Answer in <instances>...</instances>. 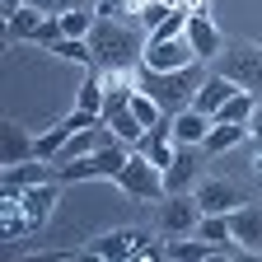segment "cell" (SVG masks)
Listing matches in <instances>:
<instances>
[{"mask_svg": "<svg viewBox=\"0 0 262 262\" xmlns=\"http://www.w3.org/2000/svg\"><path fill=\"white\" fill-rule=\"evenodd\" d=\"M145 42H150V33L131 19H98L89 33L94 66H103V71H136L145 56Z\"/></svg>", "mask_w": 262, "mask_h": 262, "instance_id": "6da1fadb", "label": "cell"}, {"mask_svg": "<svg viewBox=\"0 0 262 262\" xmlns=\"http://www.w3.org/2000/svg\"><path fill=\"white\" fill-rule=\"evenodd\" d=\"M206 75H211V71H206V61L178 66V71H145V66H136V89H145L155 103L173 117V113L192 108V98H196V89H202Z\"/></svg>", "mask_w": 262, "mask_h": 262, "instance_id": "7a4b0ae2", "label": "cell"}, {"mask_svg": "<svg viewBox=\"0 0 262 262\" xmlns=\"http://www.w3.org/2000/svg\"><path fill=\"white\" fill-rule=\"evenodd\" d=\"M126 159H131V145L108 141V145H98L94 155H80L71 164H56V183H117L122 169H126Z\"/></svg>", "mask_w": 262, "mask_h": 262, "instance_id": "3957f363", "label": "cell"}, {"mask_svg": "<svg viewBox=\"0 0 262 262\" xmlns=\"http://www.w3.org/2000/svg\"><path fill=\"white\" fill-rule=\"evenodd\" d=\"M84 257H98V262H131V257H136V262H159L164 248L150 244L145 229H108V234L89 239Z\"/></svg>", "mask_w": 262, "mask_h": 262, "instance_id": "277c9868", "label": "cell"}, {"mask_svg": "<svg viewBox=\"0 0 262 262\" xmlns=\"http://www.w3.org/2000/svg\"><path fill=\"white\" fill-rule=\"evenodd\" d=\"M117 187L131 196V202H155V206L169 196V187H164V169H159L150 155H141V150H131V159H126Z\"/></svg>", "mask_w": 262, "mask_h": 262, "instance_id": "5b68a950", "label": "cell"}, {"mask_svg": "<svg viewBox=\"0 0 262 262\" xmlns=\"http://www.w3.org/2000/svg\"><path fill=\"white\" fill-rule=\"evenodd\" d=\"M215 71L229 75L239 89L248 94H262V42H229L220 56H215Z\"/></svg>", "mask_w": 262, "mask_h": 262, "instance_id": "8992f818", "label": "cell"}, {"mask_svg": "<svg viewBox=\"0 0 262 262\" xmlns=\"http://www.w3.org/2000/svg\"><path fill=\"white\" fill-rule=\"evenodd\" d=\"M5 38L10 42H42V47H52V42L66 38V33H61V14H42V10L24 5L19 14L5 19Z\"/></svg>", "mask_w": 262, "mask_h": 262, "instance_id": "52a82bcc", "label": "cell"}, {"mask_svg": "<svg viewBox=\"0 0 262 262\" xmlns=\"http://www.w3.org/2000/svg\"><path fill=\"white\" fill-rule=\"evenodd\" d=\"M196 220H202V206H196V196H192V192H169V196L159 202V229H164L169 239L192 234Z\"/></svg>", "mask_w": 262, "mask_h": 262, "instance_id": "ba28073f", "label": "cell"}, {"mask_svg": "<svg viewBox=\"0 0 262 262\" xmlns=\"http://www.w3.org/2000/svg\"><path fill=\"white\" fill-rule=\"evenodd\" d=\"M192 61H196V52L187 42V33L183 38H150L145 56H141L145 71H178V66H192Z\"/></svg>", "mask_w": 262, "mask_h": 262, "instance_id": "9c48e42d", "label": "cell"}, {"mask_svg": "<svg viewBox=\"0 0 262 262\" xmlns=\"http://www.w3.org/2000/svg\"><path fill=\"white\" fill-rule=\"evenodd\" d=\"M187 42H192V52H196V61H215L220 52H225V38H220V28H215V19L206 14V5H196V10H187Z\"/></svg>", "mask_w": 262, "mask_h": 262, "instance_id": "30bf717a", "label": "cell"}, {"mask_svg": "<svg viewBox=\"0 0 262 262\" xmlns=\"http://www.w3.org/2000/svg\"><path fill=\"white\" fill-rule=\"evenodd\" d=\"M229 239H234L248 257H257L262 253V206L239 202L234 211H229Z\"/></svg>", "mask_w": 262, "mask_h": 262, "instance_id": "8fae6325", "label": "cell"}, {"mask_svg": "<svg viewBox=\"0 0 262 262\" xmlns=\"http://www.w3.org/2000/svg\"><path fill=\"white\" fill-rule=\"evenodd\" d=\"M192 196H196V206H202V215H229V211L244 202V192L229 183V178H206V183H196Z\"/></svg>", "mask_w": 262, "mask_h": 262, "instance_id": "7c38bea8", "label": "cell"}, {"mask_svg": "<svg viewBox=\"0 0 262 262\" xmlns=\"http://www.w3.org/2000/svg\"><path fill=\"white\" fill-rule=\"evenodd\" d=\"M33 155H38V136H33L28 126H19V122L0 126V164H5V169H14V164H24Z\"/></svg>", "mask_w": 262, "mask_h": 262, "instance_id": "4fadbf2b", "label": "cell"}, {"mask_svg": "<svg viewBox=\"0 0 262 262\" xmlns=\"http://www.w3.org/2000/svg\"><path fill=\"white\" fill-rule=\"evenodd\" d=\"M56 178V164L52 159H24V164H14V169H5V178H0V187L5 192H24V187H38V183H52Z\"/></svg>", "mask_w": 262, "mask_h": 262, "instance_id": "5bb4252c", "label": "cell"}, {"mask_svg": "<svg viewBox=\"0 0 262 262\" xmlns=\"http://www.w3.org/2000/svg\"><path fill=\"white\" fill-rule=\"evenodd\" d=\"M56 202H61V183L56 178L52 183H38V187H24V215H28V225L33 229L47 225L52 211H56Z\"/></svg>", "mask_w": 262, "mask_h": 262, "instance_id": "9a60e30c", "label": "cell"}, {"mask_svg": "<svg viewBox=\"0 0 262 262\" xmlns=\"http://www.w3.org/2000/svg\"><path fill=\"white\" fill-rule=\"evenodd\" d=\"M229 94H239V84L229 80V75H220V71H211V75L202 80V89H196L192 108H196V113H206V117H215V113L229 103Z\"/></svg>", "mask_w": 262, "mask_h": 262, "instance_id": "2e32d148", "label": "cell"}, {"mask_svg": "<svg viewBox=\"0 0 262 262\" xmlns=\"http://www.w3.org/2000/svg\"><path fill=\"white\" fill-rule=\"evenodd\" d=\"M248 141H253V126H244V122H215V126L206 131L202 150H206V155H225V150L248 145Z\"/></svg>", "mask_w": 262, "mask_h": 262, "instance_id": "e0dca14e", "label": "cell"}, {"mask_svg": "<svg viewBox=\"0 0 262 262\" xmlns=\"http://www.w3.org/2000/svg\"><path fill=\"white\" fill-rule=\"evenodd\" d=\"M164 257H173V262H206V257H225V248L196 239V234H178V239L164 244Z\"/></svg>", "mask_w": 262, "mask_h": 262, "instance_id": "ac0fdd59", "label": "cell"}, {"mask_svg": "<svg viewBox=\"0 0 262 262\" xmlns=\"http://www.w3.org/2000/svg\"><path fill=\"white\" fill-rule=\"evenodd\" d=\"M103 122H108V131H113V136H117L122 145H131V150L145 141V122L131 113V103H126V108H108V113H103Z\"/></svg>", "mask_w": 262, "mask_h": 262, "instance_id": "d6986e66", "label": "cell"}, {"mask_svg": "<svg viewBox=\"0 0 262 262\" xmlns=\"http://www.w3.org/2000/svg\"><path fill=\"white\" fill-rule=\"evenodd\" d=\"M211 126H215V117L196 113V108H183V113H173V141L178 145H202Z\"/></svg>", "mask_w": 262, "mask_h": 262, "instance_id": "ffe728a7", "label": "cell"}, {"mask_svg": "<svg viewBox=\"0 0 262 262\" xmlns=\"http://www.w3.org/2000/svg\"><path fill=\"white\" fill-rule=\"evenodd\" d=\"M192 173H196V164H192V145H178L173 164L164 169V187H169V192H187V187H192Z\"/></svg>", "mask_w": 262, "mask_h": 262, "instance_id": "44dd1931", "label": "cell"}, {"mask_svg": "<svg viewBox=\"0 0 262 262\" xmlns=\"http://www.w3.org/2000/svg\"><path fill=\"white\" fill-rule=\"evenodd\" d=\"M103 103H108V80H103V71H98V66H89V80H84L80 94H75V108L103 113Z\"/></svg>", "mask_w": 262, "mask_h": 262, "instance_id": "7402d4cb", "label": "cell"}, {"mask_svg": "<svg viewBox=\"0 0 262 262\" xmlns=\"http://www.w3.org/2000/svg\"><path fill=\"white\" fill-rule=\"evenodd\" d=\"M253 113H257V94H248V89H239V94H229V103L215 113V122H253Z\"/></svg>", "mask_w": 262, "mask_h": 262, "instance_id": "603a6c76", "label": "cell"}, {"mask_svg": "<svg viewBox=\"0 0 262 262\" xmlns=\"http://www.w3.org/2000/svg\"><path fill=\"white\" fill-rule=\"evenodd\" d=\"M47 52L61 56V61H75V66H94V47H89V38H61V42H52Z\"/></svg>", "mask_w": 262, "mask_h": 262, "instance_id": "cb8c5ba5", "label": "cell"}, {"mask_svg": "<svg viewBox=\"0 0 262 262\" xmlns=\"http://www.w3.org/2000/svg\"><path fill=\"white\" fill-rule=\"evenodd\" d=\"M169 14H173V5H164V0H136V14H131V24H141L145 33H155Z\"/></svg>", "mask_w": 262, "mask_h": 262, "instance_id": "d4e9b609", "label": "cell"}, {"mask_svg": "<svg viewBox=\"0 0 262 262\" xmlns=\"http://www.w3.org/2000/svg\"><path fill=\"white\" fill-rule=\"evenodd\" d=\"M66 141H71V126H66V122L47 126L42 136H38V159H52V164H56V155L66 150Z\"/></svg>", "mask_w": 262, "mask_h": 262, "instance_id": "484cf974", "label": "cell"}, {"mask_svg": "<svg viewBox=\"0 0 262 262\" xmlns=\"http://www.w3.org/2000/svg\"><path fill=\"white\" fill-rule=\"evenodd\" d=\"M94 24H98L94 10H66V14H61V33H66V38H89Z\"/></svg>", "mask_w": 262, "mask_h": 262, "instance_id": "4316f807", "label": "cell"}, {"mask_svg": "<svg viewBox=\"0 0 262 262\" xmlns=\"http://www.w3.org/2000/svg\"><path fill=\"white\" fill-rule=\"evenodd\" d=\"M131 113H136V117L145 122V131H155V126H159L164 117H169V113H164V108L155 103V98H150L145 89H136V94H131Z\"/></svg>", "mask_w": 262, "mask_h": 262, "instance_id": "83f0119b", "label": "cell"}, {"mask_svg": "<svg viewBox=\"0 0 262 262\" xmlns=\"http://www.w3.org/2000/svg\"><path fill=\"white\" fill-rule=\"evenodd\" d=\"M94 14L98 19H131V14H136V0H98Z\"/></svg>", "mask_w": 262, "mask_h": 262, "instance_id": "f1b7e54d", "label": "cell"}, {"mask_svg": "<svg viewBox=\"0 0 262 262\" xmlns=\"http://www.w3.org/2000/svg\"><path fill=\"white\" fill-rule=\"evenodd\" d=\"M183 33H187V10H173L169 19H164V24L150 33V38H183Z\"/></svg>", "mask_w": 262, "mask_h": 262, "instance_id": "f546056e", "label": "cell"}, {"mask_svg": "<svg viewBox=\"0 0 262 262\" xmlns=\"http://www.w3.org/2000/svg\"><path fill=\"white\" fill-rule=\"evenodd\" d=\"M71 131H89V126H98L103 122V113H89V108H71V117H61Z\"/></svg>", "mask_w": 262, "mask_h": 262, "instance_id": "4dcf8cb0", "label": "cell"}, {"mask_svg": "<svg viewBox=\"0 0 262 262\" xmlns=\"http://www.w3.org/2000/svg\"><path fill=\"white\" fill-rule=\"evenodd\" d=\"M248 126H253V145L262 150V98H257V113H253V122H248Z\"/></svg>", "mask_w": 262, "mask_h": 262, "instance_id": "1f68e13d", "label": "cell"}, {"mask_svg": "<svg viewBox=\"0 0 262 262\" xmlns=\"http://www.w3.org/2000/svg\"><path fill=\"white\" fill-rule=\"evenodd\" d=\"M71 5H75V10H94V5H98V0H71Z\"/></svg>", "mask_w": 262, "mask_h": 262, "instance_id": "d6a6232c", "label": "cell"}, {"mask_svg": "<svg viewBox=\"0 0 262 262\" xmlns=\"http://www.w3.org/2000/svg\"><path fill=\"white\" fill-rule=\"evenodd\" d=\"M164 5H173V10H187V5H192V0H164Z\"/></svg>", "mask_w": 262, "mask_h": 262, "instance_id": "836d02e7", "label": "cell"}, {"mask_svg": "<svg viewBox=\"0 0 262 262\" xmlns=\"http://www.w3.org/2000/svg\"><path fill=\"white\" fill-rule=\"evenodd\" d=\"M196 5H206V0H192V5H187V10H196Z\"/></svg>", "mask_w": 262, "mask_h": 262, "instance_id": "e575fe53", "label": "cell"}]
</instances>
